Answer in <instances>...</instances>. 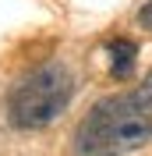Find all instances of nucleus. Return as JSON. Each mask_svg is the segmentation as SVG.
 I'll return each instance as SVG.
<instances>
[{"mask_svg":"<svg viewBox=\"0 0 152 156\" xmlns=\"http://www.w3.org/2000/svg\"><path fill=\"white\" fill-rule=\"evenodd\" d=\"M138 21H142V29H149V32H152V0L145 4L142 11H138Z\"/></svg>","mask_w":152,"mask_h":156,"instance_id":"nucleus-4","label":"nucleus"},{"mask_svg":"<svg viewBox=\"0 0 152 156\" xmlns=\"http://www.w3.org/2000/svg\"><path fill=\"white\" fill-rule=\"evenodd\" d=\"M152 138V75L142 85L99 99L74 131L78 156H127Z\"/></svg>","mask_w":152,"mask_h":156,"instance_id":"nucleus-1","label":"nucleus"},{"mask_svg":"<svg viewBox=\"0 0 152 156\" xmlns=\"http://www.w3.org/2000/svg\"><path fill=\"white\" fill-rule=\"evenodd\" d=\"M74 96V78L64 64H43V68L29 71L18 85L11 89L7 99V117L11 124L21 131H36V128L53 124L67 110Z\"/></svg>","mask_w":152,"mask_h":156,"instance_id":"nucleus-2","label":"nucleus"},{"mask_svg":"<svg viewBox=\"0 0 152 156\" xmlns=\"http://www.w3.org/2000/svg\"><path fill=\"white\" fill-rule=\"evenodd\" d=\"M110 71H113V78H127L131 75V68H134V43L131 39H113L110 43Z\"/></svg>","mask_w":152,"mask_h":156,"instance_id":"nucleus-3","label":"nucleus"}]
</instances>
